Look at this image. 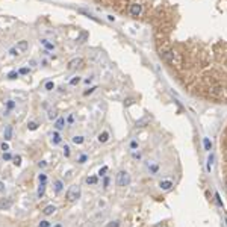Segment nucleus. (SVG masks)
I'll return each instance as SVG.
<instances>
[{
    "label": "nucleus",
    "mask_w": 227,
    "mask_h": 227,
    "mask_svg": "<svg viewBox=\"0 0 227 227\" xmlns=\"http://www.w3.org/2000/svg\"><path fill=\"white\" fill-rule=\"evenodd\" d=\"M132 156H133V159H141V153L139 152H133Z\"/></svg>",
    "instance_id": "obj_42"
},
{
    "label": "nucleus",
    "mask_w": 227,
    "mask_h": 227,
    "mask_svg": "<svg viewBox=\"0 0 227 227\" xmlns=\"http://www.w3.org/2000/svg\"><path fill=\"white\" fill-rule=\"evenodd\" d=\"M38 227H52V222L47 221V219H43V221L38 224Z\"/></svg>",
    "instance_id": "obj_31"
},
{
    "label": "nucleus",
    "mask_w": 227,
    "mask_h": 227,
    "mask_svg": "<svg viewBox=\"0 0 227 227\" xmlns=\"http://www.w3.org/2000/svg\"><path fill=\"white\" fill-rule=\"evenodd\" d=\"M86 161H88V156H86V155H80V156H79V159H77V162H79V164H85Z\"/></svg>",
    "instance_id": "obj_34"
},
{
    "label": "nucleus",
    "mask_w": 227,
    "mask_h": 227,
    "mask_svg": "<svg viewBox=\"0 0 227 227\" xmlns=\"http://www.w3.org/2000/svg\"><path fill=\"white\" fill-rule=\"evenodd\" d=\"M65 121H67V124H68V126H71V124L74 123V117H73V114H70V115L67 117V120H65Z\"/></svg>",
    "instance_id": "obj_36"
},
{
    "label": "nucleus",
    "mask_w": 227,
    "mask_h": 227,
    "mask_svg": "<svg viewBox=\"0 0 227 227\" xmlns=\"http://www.w3.org/2000/svg\"><path fill=\"white\" fill-rule=\"evenodd\" d=\"M62 153H64V156L65 158H70V155H71V152H70V147L65 144L64 147H62Z\"/></svg>",
    "instance_id": "obj_28"
},
{
    "label": "nucleus",
    "mask_w": 227,
    "mask_h": 227,
    "mask_svg": "<svg viewBox=\"0 0 227 227\" xmlns=\"http://www.w3.org/2000/svg\"><path fill=\"white\" fill-rule=\"evenodd\" d=\"M27 129H29V130H32V132H34V130H37V129H38V123H35V121H29V123H27Z\"/></svg>",
    "instance_id": "obj_25"
},
{
    "label": "nucleus",
    "mask_w": 227,
    "mask_h": 227,
    "mask_svg": "<svg viewBox=\"0 0 227 227\" xmlns=\"http://www.w3.org/2000/svg\"><path fill=\"white\" fill-rule=\"evenodd\" d=\"M44 89H46V91H53V89H55V83H53V82H46Z\"/></svg>",
    "instance_id": "obj_27"
},
{
    "label": "nucleus",
    "mask_w": 227,
    "mask_h": 227,
    "mask_svg": "<svg viewBox=\"0 0 227 227\" xmlns=\"http://www.w3.org/2000/svg\"><path fill=\"white\" fill-rule=\"evenodd\" d=\"M12 164H14L15 167H20V165H21V156H20V155H15V156L12 158Z\"/></svg>",
    "instance_id": "obj_22"
},
{
    "label": "nucleus",
    "mask_w": 227,
    "mask_h": 227,
    "mask_svg": "<svg viewBox=\"0 0 227 227\" xmlns=\"http://www.w3.org/2000/svg\"><path fill=\"white\" fill-rule=\"evenodd\" d=\"M106 173H107V167L104 165V167H101V168L98 170L97 176H98V177H104V176H106Z\"/></svg>",
    "instance_id": "obj_26"
},
{
    "label": "nucleus",
    "mask_w": 227,
    "mask_h": 227,
    "mask_svg": "<svg viewBox=\"0 0 227 227\" xmlns=\"http://www.w3.org/2000/svg\"><path fill=\"white\" fill-rule=\"evenodd\" d=\"M12 133H14L12 126H11V124H6V126H5V130H3V138H5V141H11V139H12Z\"/></svg>",
    "instance_id": "obj_6"
},
{
    "label": "nucleus",
    "mask_w": 227,
    "mask_h": 227,
    "mask_svg": "<svg viewBox=\"0 0 227 227\" xmlns=\"http://www.w3.org/2000/svg\"><path fill=\"white\" fill-rule=\"evenodd\" d=\"M92 79H94V77H88V79H85V80H83V82H85V83H86V85H89V83H91V82H92Z\"/></svg>",
    "instance_id": "obj_46"
},
{
    "label": "nucleus",
    "mask_w": 227,
    "mask_h": 227,
    "mask_svg": "<svg viewBox=\"0 0 227 227\" xmlns=\"http://www.w3.org/2000/svg\"><path fill=\"white\" fill-rule=\"evenodd\" d=\"M44 194H46V185L40 183V186H38V189H37V197H38V198H43Z\"/></svg>",
    "instance_id": "obj_18"
},
{
    "label": "nucleus",
    "mask_w": 227,
    "mask_h": 227,
    "mask_svg": "<svg viewBox=\"0 0 227 227\" xmlns=\"http://www.w3.org/2000/svg\"><path fill=\"white\" fill-rule=\"evenodd\" d=\"M106 227H120V221H118V219L110 221V222H107V224H106Z\"/></svg>",
    "instance_id": "obj_32"
},
{
    "label": "nucleus",
    "mask_w": 227,
    "mask_h": 227,
    "mask_svg": "<svg viewBox=\"0 0 227 227\" xmlns=\"http://www.w3.org/2000/svg\"><path fill=\"white\" fill-rule=\"evenodd\" d=\"M80 83V77L79 76H76V77H73L71 80H70V85L71 86H76V85H79Z\"/></svg>",
    "instance_id": "obj_29"
},
{
    "label": "nucleus",
    "mask_w": 227,
    "mask_h": 227,
    "mask_svg": "<svg viewBox=\"0 0 227 227\" xmlns=\"http://www.w3.org/2000/svg\"><path fill=\"white\" fill-rule=\"evenodd\" d=\"M6 191V186H5V183L3 182H0V192H5Z\"/></svg>",
    "instance_id": "obj_45"
},
{
    "label": "nucleus",
    "mask_w": 227,
    "mask_h": 227,
    "mask_svg": "<svg viewBox=\"0 0 227 227\" xmlns=\"http://www.w3.org/2000/svg\"><path fill=\"white\" fill-rule=\"evenodd\" d=\"M14 107H15V101H14V100H8V101H6V112H5V115H9V112H11Z\"/></svg>",
    "instance_id": "obj_19"
},
{
    "label": "nucleus",
    "mask_w": 227,
    "mask_h": 227,
    "mask_svg": "<svg viewBox=\"0 0 227 227\" xmlns=\"http://www.w3.org/2000/svg\"><path fill=\"white\" fill-rule=\"evenodd\" d=\"M71 141H73L76 145H82V144L85 142V138H83L82 135H74V136L71 138Z\"/></svg>",
    "instance_id": "obj_16"
},
{
    "label": "nucleus",
    "mask_w": 227,
    "mask_h": 227,
    "mask_svg": "<svg viewBox=\"0 0 227 227\" xmlns=\"http://www.w3.org/2000/svg\"><path fill=\"white\" fill-rule=\"evenodd\" d=\"M95 89H97V86H91V88H89V89H86V91H85V92H83V95H85V97H86V95H89V94H92V92H94V91H95Z\"/></svg>",
    "instance_id": "obj_37"
},
{
    "label": "nucleus",
    "mask_w": 227,
    "mask_h": 227,
    "mask_svg": "<svg viewBox=\"0 0 227 227\" xmlns=\"http://www.w3.org/2000/svg\"><path fill=\"white\" fill-rule=\"evenodd\" d=\"M212 164H213V155H210V156H209V159H207V171H210Z\"/></svg>",
    "instance_id": "obj_35"
},
{
    "label": "nucleus",
    "mask_w": 227,
    "mask_h": 227,
    "mask_svg": "<svg viewBox=\"0 0 227 227\" xmlns=\"http://www.w3.org/2000/svg\"><path fill=\"white\" fill-rule=\"evenodd\" d=\"M173 186H174V185H173L171 180H161V182H159V188H161L162 191H170Z\"/></svg>",
    "instance_id": "obj_8"
},
{
    "label": "nucleus",
    "mask_w": 227,
    "mask_h": 227,
    "mask_svg": "<svg viewBox=\"0 0 227 227\" xmlns=\"http://www.w3.org/2000/svg\"><path fill=\"white\" fill-rule=\"evenodd\" d=\"M130 149H132V150L138 149V142H136V141H132V142H130Z\"/></svg>",
    "instance_id": "obj_44"
},
{
    "label": "nucleus",
    "mask_w": 227,
    "mask_h": 227,
    "mask_svg": "<svg viewBox=\"0 0 227 227\" xmlns=\"http://www.w3.org/2000/svg\"><path fill=\"white\" fill-rule=\"evenodd\" d=\"M38 182L43 183V185H46V183H47V174H46V173H40V174H38Z\"/></svg>",
    "instance_id": "obj_21"
},
{
    "label": "nucleus",
    "mask_w": 227,
    "mask_h": 227,
    "mask_svg": "<svg viewBox=\"0 0 227 227\" xmlns=\"http://www.w3.org/2000/svg\"><path fill=\"white\" fill-rule=\"evenodd\" d=\"M130 183V176L126 171H120L117 174V185L118 186H127Z\"/></svg>",
    "instance_id": "obj_3"
},
{
    "label": "nucleus",
    "mask_w": 227,
    "mask_h": 227,
    "mask_svg": "<svg viewBox=\"0 0 227 227\" xmlns=\"http://www.w3.org/2000/svg\"><path fill=\"white\" fill-rule=\"evenodd\" d=\"M41 44L46 47V50H55V44H53V43H50L49 40H46V38H44V40H41Z\"/></svg>",
    "instance_id": "obj_17"
},
{
    "label": "nucleus",
    "mask_w": 227,
    "mask_h": 227,
    "mask_svg": "<svg viewBox=\"0 0 227 227\" xmlns=\"http://www.w3.org/2000/svg\"><path fill=\"white\" fill-rule=\"evenodd\" d=\"M210 147H212V142H210L207 138H204V149H206V150H210Z\"/></svg>",
    "instance_id": "obj_39"
},
{
    "label": "nucleus",
    "mask_w": 227,
    "mask_h": 227,
    "mask_svg": "<svg viewBox=\"0 0 227 227\" xmlns=\"http://www.w3.org/2000/svg\"><path fill=\"white\" fill-rule=\"evenodd\" d=\"M221 153H222V164H221V170L224 174V180H225V191H227V127L221 136Z\"/></svg>",
    "instance_id": "obj_1"
},
{
    "label": "nucleus",
    "mask_w": 227,
    "mask_h": 227,
    "mask_svg": "<svg viewBox=\"0 0 227 227\" xmlns=\"http://www.w3.org/2000/svg\"><path fill=\"white\" fill-rule=\"evenodd\" d=\"M50 142H52L53 145H59V144L62 142V136H61L59 130H53V132L50 133Z\"/></svg>",
    "instance_id": "obj_4"
},
{
    "label": "nucleus",
    "mask_w": 227,
    "mask_h": 227,
    "mask_svg": "<svg viewBox=\"0 0 227 227\" xmlns=\"http://www.w3.org/2000/svg\"><path fill=\"white\" fill-rule=\"evenodd\" d=\"M82 58H74V59H71L70 62H68V65H67V68L68 70H76L77 67H80L82 65Z\"/></svg>",
    "instance_id": "obj_5"
},
{
    "label": "nucleus",
    "mask_w": 227,
    "mask_h": 227,
    "mask_svg": "<svg viewBox=\"0 0 227 227\" xmlns=\"http://www.w3.org/2000/svg\"><path fill=\"white\" fill-rule=\"evenodd\" d=\"M29 64H30V65H32V67H35V65H37V62H35V61H34V59H32V61H30V62H29Z\"/></svg>",
    "instance_id": "obj_47"
},
{
    "label": "nucleus",
    "mask_w": 227,
    "mask_h": 227,
    "mask_svg": "<svg viewBox=\"0 0 227 227\" xmlns=\"http://www.w3.org/2000/svg\"><path fill=\"white\" fill-rule=\"evenodd\" d=\"M2 158H3V161H12V158H14V156H12V155H11L9 152H5Z\"/></svg>",
    "instance_id": "obj_33"
},
{
    "label": "nucleus",
    "mask_w": 227,
    "mask_h": 227,
    "mask_svg": "<svg viewBox=\"0 0 227 227\" xmlns=\"http://www.w3.org/2000/svg\"><path fill=\"white\" fill-rule=\"evenodd\" d=\"M2 150H3V153H5V152H9V144H8V141H3V142H2Z\"/></svg>",
    "instance_id": "obj_38"
},
{
    "label": "nucleus",
    "mask_w": 227,
    "mask_h": 227,
    "mask_svg": "<svg viewBox=\"0 0 227 227\" xmlns=\"http://www.w3.org/2000/svg\"><path fill=\"white\" fill-rule=\"evenodd\" d=\"M9 53H11V55H12V56H17V55H20V52H18V50H17V49H15V47H12V49H11V50H9Z\"/></svg>",
    "instance_id": "obj_41"
},
{
    "label": "nucleus",
    "mask_w": 227,
    "mask_h": 227,
    "mask_svg": "<svg viewBox=\"0 0 227 227\" xmlns=\"http://www.w3.org/2000/svg\"><path fill=\"white\" fill-rule=\"evenodd\" d=\"M15 49H17L20 53H21V52H26V50L29 49V43H27V41H24V40H23V41H18V43H17V46H15Z\"/></svg>",
    "instance_id": "obj_11"
},
{
    "label": "nucleus",
    "mask_w": 227,
    "mask_h": 227,
    "mask_svg": "<svg viewBox=\"0 0 227 227\" xmlns=\"http://www.w3.org/2000/svg\"><path fill=\"white\" fill-rule=\"evenodd\" d=\"M86 40H88V32H82V34L77 37V41H79V43H85Z\"/></svg>",
    "instance_id": "obj_23"
},
{
    "label": "nucleus",
    "mask_w": 227,
    "mask_h": 227,
    "mask_svg": "<svg viewBox=\"0 0 227 227\" xmlns=\"http://www.w3.org/2000/svg\"><path fill=\"white\" fill-rule=\"evenodd\" d=\"M53 189H55V192H56V194H61V192H62V189H64V182H62V180H59V179H58V180H55V182H53Z\"/></svg>",
    "instance_id": "obj_12"
},
{
    "label": "nucleus",
    "mask_w": 227,
    "mask_h": 227,
    "mask_svg": "<svg viewBox=\"0 0 227 227\" xmlns=\"http://www.w3.org/2000/svg\"><path fill=\"white\" fill-rule=\"evenodd\" d=\"M29 73H30V68H27V67H23V68L18 70V74H23V76H26V74H29Z\"/></svg>",
    "instance_id": "obj_30"
},
{
    "label": "nucleus",
    "mask_w": 227,
    "mask_h": 227,
    "mask_svg": "<svg viewBox=\"0 0 227 227\" xmlns=\"http://www.w3.org/2000/svg\"><path fill=\"white\" fill-rule=\"evenodd\" d=\"M85 182H86V185L94 186V185H97V183H98V176H88Z\"/></svg>",
    "instance_id": "obj_15"
},
{
    "label": "nucleus",
    "mask_w": 227,
    "mask_h": 227,
    "mask_svg": "<svg viewBox=\"0 0 227 227\" xmlns=\"http://www.w3.org/2000/svg\"><path fill=\"white\" fill-rule=\"evenodd\" d=\"M97 141H98V142H101V144L107 142V141H109V132H107V130L100 132V133H98V136H97Z\"/></svg>",
    "instance_id": "obj_9"
},
{
    "label": "nucleus",
    "mask_w": 227,
    "mask_h": 227,
    "mask_svg": "<svg viewBox=\"0 0 227 227\" xmlns=\"http://www.w3.org/2000/svg\"><path fill=\"white\" fill-rule=\"evenodd\" d=\"M12 206V201L9 200V198H2V200H0V210H6V209H9Z\"/></svg>",
    "instance_id": "obj_13"
},
{
    "label": "nucleus",
    "mask_w": 227,
    "mask_h": 227,
    "mask_svg": "<svg viewBox=\"0 0 227 227\" xmlns=\"http://www.w3.org/2000/svg\"><path fill=\"white\" fill-rule=\"evenodd\" d=\"M56 212V206L55 204H47L44 209H43V213L46 215V216H50V215H53Z\"/></svg>",
    "instance_id": "obj_10"
},
{
    "label": "nucleus",
    "mask_w": 227,
    "mask_h": 227,
    "mask_svg": "<svg viewBox=\"0 0 227 227\" xmlns=\"http://www.w3.org/2000/svg\"><path fill=\"white\" fill-rule=\"evenodd\" d=\"M38 167H40V168H46V167H47V162H46V161H40V162H38Z\"/></svg>",
    "instance_id": "obj_43"
},
{
    "label": "nucleus",
    "mask_w": 227,
    "mask_h": 227,
    "mask_svg": "<svg viewBox=\"0 0 227 227\" xmlns=\"http://www.w3.org/2000/svg\"><path fill=\"white\" fill-rule=\"evenodd\" d=\"M65 124H67L65 118H64V117H58L56 121H55V129H56V130H62V129L65 127Z\"/></svg>",
    "instance_id": "obj_7"
},
{
    "label": "nucleus",
    "mask_w": 227,
    "mask_h": 227,
    "mask_svg": "<svg viewBox=\"0 0 227 227\" xmlns=\"http://www.w3.org/2000/svg\"><path fill=\"white\" fill-rule=\"evenodd\" d=\"M109 182H110V179H109L107 176H104V179H103V188H107V186H109Z\"/></svg>",
    "instance_id": "obj_40"
},
{
    "label": "nucleus",
    "mask_w": 227,
    "mask_h": 227,
    "mask_svg": "<svg viewBox=\"0 0 227 227\" xmlns=\"http://www.w3.org/2000/svg\"><path fill=\"white\" fill-rule=\"evenodd\" d=\"M147 170L150 171V174H156V173L159 171V167H158V164H155V162H149V164H147Z\"/></svg>",
    "instance_id": "obj_14"
},
{
    "label": "nucleus",
    "mask_w": 227,
    "mask_h": 227,
    "mask_svg": "<svg viewBox=\"0 0 227 227\" xmlns=\"http://www.w3.org/2000/svg\"><path fill=\"white\" fill-rule=\"evenodd\" d=\"M47 118H49V120H56V118H58V112H56L55 109H50L49 114H47Z\"/></svg>",
    "instance_id": "obj_20"
},
{
    "label": "nucleus",
    "mask_w": 227,
    "mask_h": 227,
    "mask_svg": "<svg viewBox=\"0 0 227 227\" xmlns=\"http://www.w3.org/2000/svg\"><path fill=\"white\" fill-rule=\"evenodd\" d=\"M18 76H20V74H18V71H9L6 77H8L9 80H15V79H17Z\"/></svg>",
    "instance_id": "obj_24"
},
{
    "label": "nucleus",
    "mask_w": 227,
    "mask_h": 227,
    "mask_svg": "<svg viewBox=\"0 0 227 227\" xmlns=\"http://www.w3.org/2000/svg\"><path fill=\"white\" fill-rule=\"evenodd\" d=\"M80 198V186L79 185H71L67 191V200L68 201H76Z\"/></svg>",
    "instance_id": "obj_2"
}]
</instances>
